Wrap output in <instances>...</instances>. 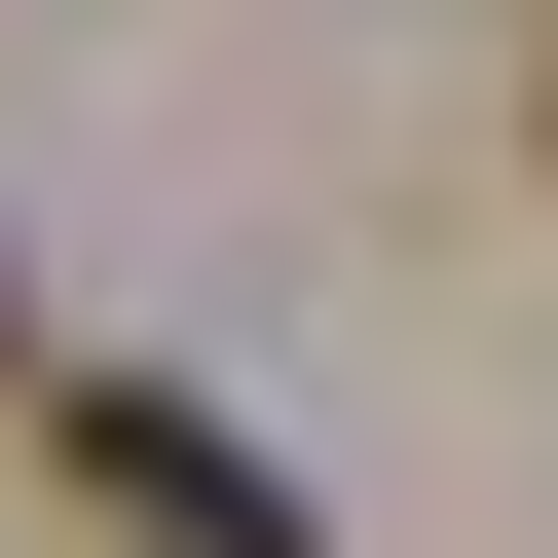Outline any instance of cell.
Wrapping results in <instances>:
<instances>
[{
    "label": "cell",
    "instance_id": "7a4b0ae2",
    "mask_svg": "<svg viewBox=\"0 0 558 558\" xmlns=\"http://www.w3.org/2000/svg\"><path fill=\"white\" fill-rule=\"evenodd\" d=\"M521 149H558V75H521Z\"/></svg>",
    "mask_w": 558,
    "mask_h": 558
},
{
    "label": "cell",
    "instance_id": "6da1fadb",
    "mask_svg": "<svg viewBox=\"0 0 558 558\" xmlns=\"http://www.w3.org/2000/svg\"><path fill=\"white\" fill-rule=\"evenodd\" d=\"M75 521L112 558H299V484H260L223 410H149V373H75Z\"/></svg>",
    "mask_w": 558,
    "mask_h": 558
}]
</instances>
